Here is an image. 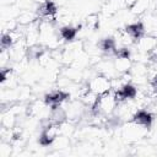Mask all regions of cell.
<instances>
[{
    "label": "cell",
    "mask_w": 157,
    "mask_h": 157,
    "mask_svg": "<svg viewBox=\"0 0 157 157\" xmlns=\"http://www.w3.org/2000/svg\"><path fill=\"white\" fill-rule=\"evenodd\" d=\"M120 2H121V0H108V1L105 2L104 7H103L104 12H105L107 15H113V13H115V12L118 11V9L120 7Z\"/></svg>",
    "instance_id": "cell-17"
},
{
    "label": "cell",
    "mask_w": 157,
    "mask_h": 157,
    "mask_svg": "<svg viewBox=\"0 0 157 157\" xmlns=\"http://www.w3.org/2000/svg\"><path fill=\"white\" fill-rule=\"evenodd\" d=\"M145 26L142 22H134L128 25L124 28V32L126 33V36L132 40V43H136L141 37L145 36Z\"/></svg>",
    "instance_id": "cell-9"
},
{
    "label": "cell",
    "mask_w": 157,
    "mask_h": 157,
    "mask_svg": "<svg viewBox=\"0 0 157 157\" xmlns=\"http://www.w3.org/2000/svg\"><path fill=\"white\" fill-rule=\"evenodd\" d=\"M36 1H38V2H42V1H44V0H36Z\"/></svg>",
    "instance_id": "cell-22"
},
{
    "label": "cell",
    "mask_w": 157,
    "mask_h": 157,
    "mask_svg": "<svg viewBox=\"0 0 157 157\" xmlns=\"http://www.w3.org/2000/svg\"><path fill=\"white\" fill-rule=\"evenodd\" d=\"M16 121L15 114L12 110H7V112H2V118H1V124L5 129H10L13 126Z\"/></svg>",
    "instance_id": "cell-15"
},
{
    "label": "cell",
    "mask_w": 157,
    "mask_h": 157,
    "mask_svg": "<svg viewBox=\"0 0 157 157\" xmlns=\"http://www.w3.org/2000/svg\"><path fill=\"white\" fill-rule=\"evenodd\" d=\"M45 45L39 43H36L33 45H28L27 50H26V58L28 60H33V59H39V56L45 52Z\"/></svg>",
    "instance_id": "cell-14"
},
{
    "label": "cell",
    "mask_w": 157,
    "mask_h": 157,
    "mask_svg": "<svg viewBox=\"0 0 157 157\" xmlns=\"http://www.w3.org/2000/svg\"><path fill=\"white\" fill-rule=\"evenodd\" d=\"M48 119H49V121L52 124H55V125L64 124L67 120V114H66L65 108H63L61 105L60 107H56V108H52Z\"/></svg>",
    "instance_id": "cell-12"
},
{
    "label": "cell",
    "mask_w": 157,
    "mask_h": 157,
    "mask_svg": "<svg viewBox=\"0 0 157 157\" xmlns=\"http://www.w3.org/2000/svg\"><path fill=\"white\" fill-rule=\"evenodd\" d=\"M34 21H36V16L29 11H22L17 18V22L22 26H28Z\"/></svg>",
    "instance_id": "cell-16"
},
{
    "label": "cell",
    "mask_w": 157,
    "mask_h": 157,
    "mask_svg": "<svg viewBox=\"0 0 157 157\" xmlns=\"http://www.w3.org/2000/svg\"><path fill=\"white\" fill-rule=\"evenodd\" d=\"M56 12H58V6L54 0H44L38 4L37 10H36V16L40 21H48V22H54L56 20Z\"/></svg>",
    "instance_id": "cell-2"
},
{
    "label": "cell",
    "mask_w": 157,
    "mask_h": 157,
    "mask_svg": "<svg viewBox=\"0 0 157 157\" xmlns=\"http://www.w3.org/2000/svg\"><path fill=\"white\" fill-rule=\"evenodd\" d=\"M86 26L87 28L94 31L99 27V16L98 13H91L86 17Z\"/></svg>",
    "instance_id": "cell-19"
},
{
    "label": "cell",
    "mask_w": 157,
    "mask_h": 157,
    "mask_svg": "<svg viewBox=\"0 0 157 157\" xmlns=\"http://www.w3.org/2000/svg\"><path fill=\"white\" fill-rule=\"evenodd\" d=\"M136 47H137V50L140 52V53H151L153 49H155V47L157 45V38L156 37H152V36H144V37H141L136 43Z\"/></svg>",
    "instance_id": "cell-10"
},
{
    "label": "cell",
    "mask_w": 157,
    "mask_h": 157,
    "mask_svg": "<svg viewBox=\"0 0 157 157\" xmlns=\"http://www.w3.org/2000/svg\"><path fill=\"white\" fill-rule=\"evenodd\" d=\"M69 98H70L69 92H66L64 90H56V91H52L44 96V104L52 109V108L63 105V103L66 102Z\"/></svg>",
    "instance_id": "cell-6"
},
{
    "label": "cell",
    "mask_w": 157,
    "mask_h": 157,
    "mask_svg": "<svg viewBox=\"0 0 157 157\" xmlns=\"http://www.w3.org/2000/svg\"><path fill=\"white\" fill-rule=\"evenodd\" d=\"M98 49L102 54L107 55V56H115L117 54V49H118V44L114 37H105L102 38L98 43Z\"/></svg>",
    "instance_id": "cell-7"
},
{
    "label": "cell",
    "mask_w": 157,
    "mask_h": 157,
    "mask_svg": "<svg viewBox=\"0 0 157 157\" xmlns=\"http://www.w3.org/2000/svg\"><path fill=\"white\" fill-rule=\"evenodd\" d=\"M136 1H137V0H121V2H124V4H125V6H128L129 9H131Z\"/></svg>",
    "instance_id": "cell-21"
},
{
    "label": "cell",
    "mask_w": 157,
    "mask_h": 157,
    "mask_svg": "<svg viewBox=\"0 0 157 157\" xmlns=\"http://www.w3.org/2000/svg\"><path fill=\"white\" fill-rule=\"evenodd\" d=\"M88 87L90 90L96 93L97 96H102L107 92L110 91L112 88V82H110V78L107 77L105 75H97L96 77H93L90 82H88Z\"/></svg>",
    "instance_id": "cell-4"
},
{
    "label": "cell",
    "mask_w": 157,
    "mask_h": 157,
    "mask_svg": "<svg viewBox=\"0 0 157 157\" xmlns=\"http://www.w3.org/2000/svg\"><path fill=\"white\" fill-rule=\"evenodd\" d=\"M118 103L115 101L114 97V92L109 91L102 96H98L97 102L91 107V112L94 117H99V115H110L115 108H117Z\"/></svg>",
    "instance_id": "cell-1"
},
{
    "label": "cell",
    "mask_w": 157,
    "mask_h": 157,
    "mask_svg": "<svg viewBox=\"0 0 157 157\" xmlns=\"http://www.w3.org/2000/svg\"><path fill=\"white\" fill-rule=\"evenodd\" d=\"M114 69L118 74L120 75H125L131 70L132 63H131V58H121V56H115L114 61Z\"/></svg>",
    "instance_id": "cell-13"
},
{
    "label": "cell",
    "mask_w": 157,
    "mask_h": 157,
    "mask_svg": "<svg viewBox=\"0 0 157 157\" xmlns=\"http://www.w3.org/2000/svg\"><path fill=\"white\" fill-rule=\"evenodd\" d=\"M80 28H81V25H78V26L64 25V26H61L59 28V34L63 38V40H65V42H72L76 38Z\"/></svg>",
    "instance_id": "cell-11"
},
{
    "label": "cell",
    "mask_w": 157,
    "mask_h": 157,
    "mask_svg": "<svg viewBox=\"0 0 157 157\" xmlns=\"http://www.w3.org/2000/svg\"><path fill=\"white\" fill-rule=\"evenodd\" d=\"M150 90L155 96H157V74L150 80Z\"/></svg>",
    "instance_id": "cell-20"
},
{
    "label": "cell",
    "mask_w": 157,
    "mask_h": 157,
    "mask_svg": "<svg viewBox=\"0 0 157 157\" xmlns=\"http://www.w3.org/2000/svg\"><path fill=\"white\" fill-rule=\"evenodd\" d=\"M148 2H150V0H137L130 10H131L134 13H136V15H141L142 12H145V11L147 10Z\"/></svg>",
    "instance_id": "cell-18"
},
{
    "label": "cell",
    "mask_w": 157,
    "mask_h": 157,
    "mask_svg": "<svg viewBox=\"0 0 157 157\" xmlns=\"http://www.w3.org/2000/svg\"><path fill=\"white\" fill-rule=\"evenodd\" d=\"M113 92H114V97H115V101H117L118 105L123 104V103H125V102H128L130 99H134L136 97V94H137L136 87L130 82L123 83L118 90H115Z\"/></svg>",
    "instance_id": "cell-5"
},
{
    "label": "cell",
    "mask_w": 157,
    "mask_h": 157,
    "mask_svg": "<svg viewBox=\"0 0 157 157\" xmlns=\"http://www.w3.org/2000/svg\"><path fill=\"white\" fill-rule=\"evenodd\" d=\"M131 121L148 129L152 126V123H153V114L151 112H148L147 109H139L136 110L132 117H131Z\"/></svg>",
    "instance_id": "cell-8"
},
{
    "label": "cell",
    "mask_w": 157,
    "mask_h": 157,
    "mask_svg": "<svg viewBox=\"0 0 157 157\" xmlns=\"http://www.w3.org/2000/svg\"><path fill=\"white\" fill-rule=\"evenodd\" d=\"M147 129L134 123V121H129L128 124H125L123 126V130H121V134H123V137L129 141V142H134V141H137L140 140L141 137L145 136Z\"/></svg>",
    "instance_id": "cell-3"
}]
</instances>
